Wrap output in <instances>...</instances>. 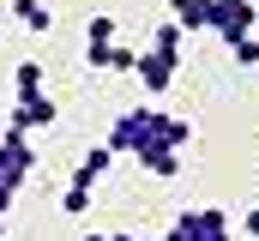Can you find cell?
Segmentation results:
<instances>
[{"label":"cell","instance_id":"obj_1","mask_svg":"<svg viewBox=\"0 0 259 241\" xmlns=\"http://www.w3.org/2000/svg\"><path fill=\"white\" fill-rule=\"evenodd\" d=\"M163 109H145V103H139V109H121V115L109 120V139H103V145H109V151H115V157H139V151H151V145H169V139H163ZM169 151H175V145H169Z\"/></svg>","mask_w":259,"mask_h":241},{"label":"cell","instance_id":"obj_2","mask_svg":"<svg viewBox=\"0 0 259 241\" xmlns=\"http://www.w3.org/2000/svg\"><path fill=\"white\" fill-rule=\"evenodd\" d=\"M163 241H235V229H229V217L217 205H199V211H175Z\"/></svg>","mask_w":259,"mask_h":241},{"label":"cell","instance_id":"obj_3","mask_svg":"<svg viewBox=\"0 0 259 241\" xmlns=\"http://www.w3.org/2000/svg\"><path fill=\"white\" fill-rule=\"evenodd\" d=\"M30 175H36V151H30V133L6 127V133H0V181L18 193V187H24Z\"/></svg>","mask_w":259,"mask_h":241},{"label":"cell","instance_id":"obj_4","mask_svg":"<svg viewBox=\"0 0 259 241\" xmlns=\"http://www.w3.org/2000/svg\"><path fill=\"white\" fill-rule=\"evenodd\" d=\"M175 66H181V49H157V43H151V49L139 55L133 72H139V85H145L151 97H163V91L175 85Z\"/></svg>","mask_w":259,"mask_h":241},{"label":"cell","instance_id":"obj_5","mask_svg":"<svg viewBox=\"0 0 259 241\" xmlns=\"http://www.w3.org/2000/svg\"><path fill=\"white\" fill-rule=\"evenodd\" d=\"M253 0H211V30L223 36V43H241V36H253Z\"/></svg>","mask_w":259,"mask_h":241},{"label":"cell","instance_id":"obj_6","mask_svg":"<svg viewBox=\"0 0 259 241\" xmlns=\"http://www.w3.org/2000/svg\"><path fill=\"white\" fill-rule=\"evenodd\" d=\"M115 43H121V24H115L109 12H97V18H91V30H84V66H103V72H109Z\"/></svg>","mask_w":259,"mask_h":241},{"label":"cell","instance_id":"obj_7","mask_svg":"<svg viewBox=\"0 0 259 241\" xmlns=\"http://www.w3.org/2000/svg\"><path fill=\"white\" fill-rule=\"evenodd\" d=\"M55 115H61V109H55V97H49V91H36V97H18V103H12V127H18V133H49Z\"/></svg>","mask_w":259,"mask_h":241},{"label":"cell","instance_id":"obj_8","mask_svg":"<svg viewBox=\"0 0 259 241\" xmlns=\"http://www.w3.org/2000/svg\"><path fill=\"white\" fill-rule=\"evenodd\" d=\"M109 163H115V151H109V145H91V151H84V157H78V163H72V187H91V193H97V181L109 175Z\"/></svg>","mask_w":259,"mask_h":241},{"label":"cell","instance_id":"obj_9","mask_svg":"<svg viewBox=\"0 0 259 241\" xmlns=\"http://www.w3.org/2000/svg\"><path fill=\"white\" fill-rule=\"evenodd\" d=\"M145 175H157V181H169V175H181V151H169V145H151V151H139L133 157Z\"/></svg>","mask_w":259,"mask_h":241},{"label":"cell","instance_id":"obj_10","mask_svg":"<svg viewBox=\"0 0 259 241\" xmlns=\"http://www.w3.org/2000/svg\"><path fill=\"white\" fill-rule=\"evenodd\" d=\"M169 18L181 30H211V0H169Z\"/></svg>","mask_w":259,"mask_h":241},{"label":"cell","instance_id":"obj_11","mask_svg":"<svg viewBox=\"0 0 259 241\" xmlns=\"http://www.w3.org/2000/svg\"><path fill=\"white\" fill-rule=\"evenodd\" d=\"M12 18L24 24V30H55V12H49V0H12Z\"/></svg>","mask_w":259,"mask_h":241},{"label":"cell","instance_id":"obj_12","mask_svg":"<svg viewBox=\"0 0 259 241\" xmlns=\"http://www.w3.org/2000/svg\"><path fill=\"white\" fill-rule=\"evenodd\" d=\"M12 91H18V97H36V91H42V60H18V66H12Z\"/></svg>","mask_w":259,"mask_h":241},{"label":"cell","instance_id":"obj_13","mask_svg":"<svg viewBox=\"0 0 259 241\" xmlns=\"http://www.w3.org/2000/svg\"><path fill=\"white\" fill-rule=\"evenodd\" d=\"M61 211L66 217H84V211H91V187H72V181H66L61 187Z\"/></svg>","mask_w":259,"mask_h":241},{"label":"cell","instance_id":"obj_14","mask_svg":"<svg viewBox=\"0 0 259 241\" xmlns=\"http://www.w3.org/2000/svg\"><path fill=\"white\" fill-rule=\"evenodd\" d=\"M229 55H235V66H259V43L241 36V43H229Z\"/></svg>","mask_w":259,"mask_h":241},{"label":"cell","instance_id":"obj_15","mask_svg":"<svg viewBox=\"0 0 259 241\" xmlns=\"http://www.w3.org/2000/svg\"><path fill=\"white\" fill-rule=\"evenodd\" d=\"M12 199H18V193H12V187H6V181H0V217H6V211H12Z\"/></svg>","mask_w":259,"mask_h":241},{"label":"cell","instance_id":"obj_16","mask_svg":"<svg viewBox=\"0 0 259 241\" xmlns=\"http://www.w3.org/2000/svg\"><path fill=\"white\" fill-rule=\"evenodd\" d=\"M115 241H151V235H115Z\"/></svg>","mask_w":259,"mask_h":241},{"label":"cell","instance_id":"obj_17","mask_svg":"<svg viewBox=\"0 0 259 241\" xmlns=\"http://www.w3.org/2000/svg\"><path fill=\"white\" fill-rule=\"evenodd\" d=\"M84 241H115V235H84Z\"/></svg>","mask_w":259,"mask_h":241},{"label":"cell","instance_id":"obj_18","mask_svg":"<svg viewBox=\"0 0 259 241\" xmlns=\"http://www.w3.org/2000/svg\"><path fill=\"white\" fill-rule=\"evenodd\" d=\"M0 241H6V223H0Z\"/></svg>","mask_w":259,"mask_h":241},{"label":"cell","instance_id":"obj_19","mask_svg":"<svg viewBox=\"0 0 259 241\" xmlns=\"http://www.w3.org/2000/svg\"><path fill=\"white\" fill-rule=\"evenodd\" d=\"M253 18H259V0H253Z\"/></svg>","mask_w":259,"mask_h":241}]
</instances>
